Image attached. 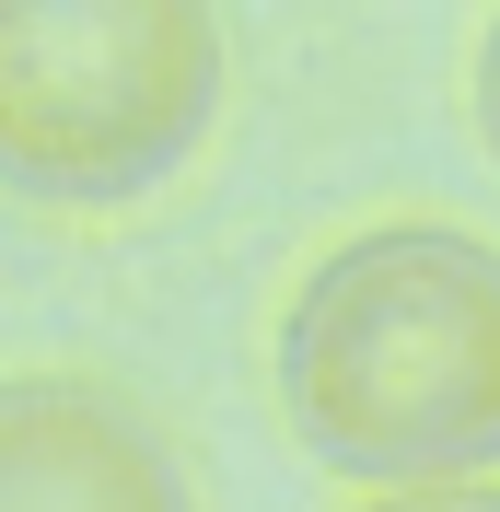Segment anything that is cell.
<instances>
[{"label": "cell", "mask_w": 500, "mask_h": 512, "mask_svg": "<svg viewBox=\"0 0 500 512\" xmlns=\"http://www.w3.org/2000/svg\"><path fill=\"white\" fill-rule=\"evenodd\" d=\"M280 419L361 501L500 478V245L466 222H361L280 303Z\"/></svg>", "instance_id": "6da1fadb"}, {"label": "cell", "mask_w": 500, "mask_h": 512, "mask_svg": "<svg viewBox=\"0 0 500 512\" xmlns=\"http://www.w3.org/2000/svg\"><path fill=\"white\" fill-rule=\"evenodd\" d=\"M221 12L198 0H0V198L128 210L221 128Z\"/></svg>", "instance_id": "7a4b0ae2"}, {"label": "cell", "mask_w": 500, "mask_h": 512, "mask_svg": "<svg viewBox=\"0 0 500 512\" xmlns=\"http://www.w3.org/2000/svg\"><path fill=\"white\" fill-rule=\"evenodd\" d=\"M0 512H198V478L128 384L0 373Z\"/></svg>", "instance_id": "3957f363"}, {"label": "cell", "mask_w": 500, "mask_h": 512, "mask_svg": "<svg viewBox=\"0 0 500 512\" xmlns=\"http://www.w3.org/2000/svg\"><path fill=\"white\" fill-rule=\"evenodd\" d=\"M466 105H477V152L500 163V12H489V35H477V82H466Z\"/></svg>", "instance_id": "277c9868"}, {"label": "cell", "mask_w": 500, "mask_h": 512, "mask_svg": "<svg viewBox=\"0 0 500 512\" xmlns=\"http://www.w3.org/2000/svg\"><path fill=\"white\" fill-rule=\"evenodd\" d=\"M361 512H500V478L489 489H407V501H361Z\"/></svg>", "instance_id": "5b68a950"}]
</instances>
